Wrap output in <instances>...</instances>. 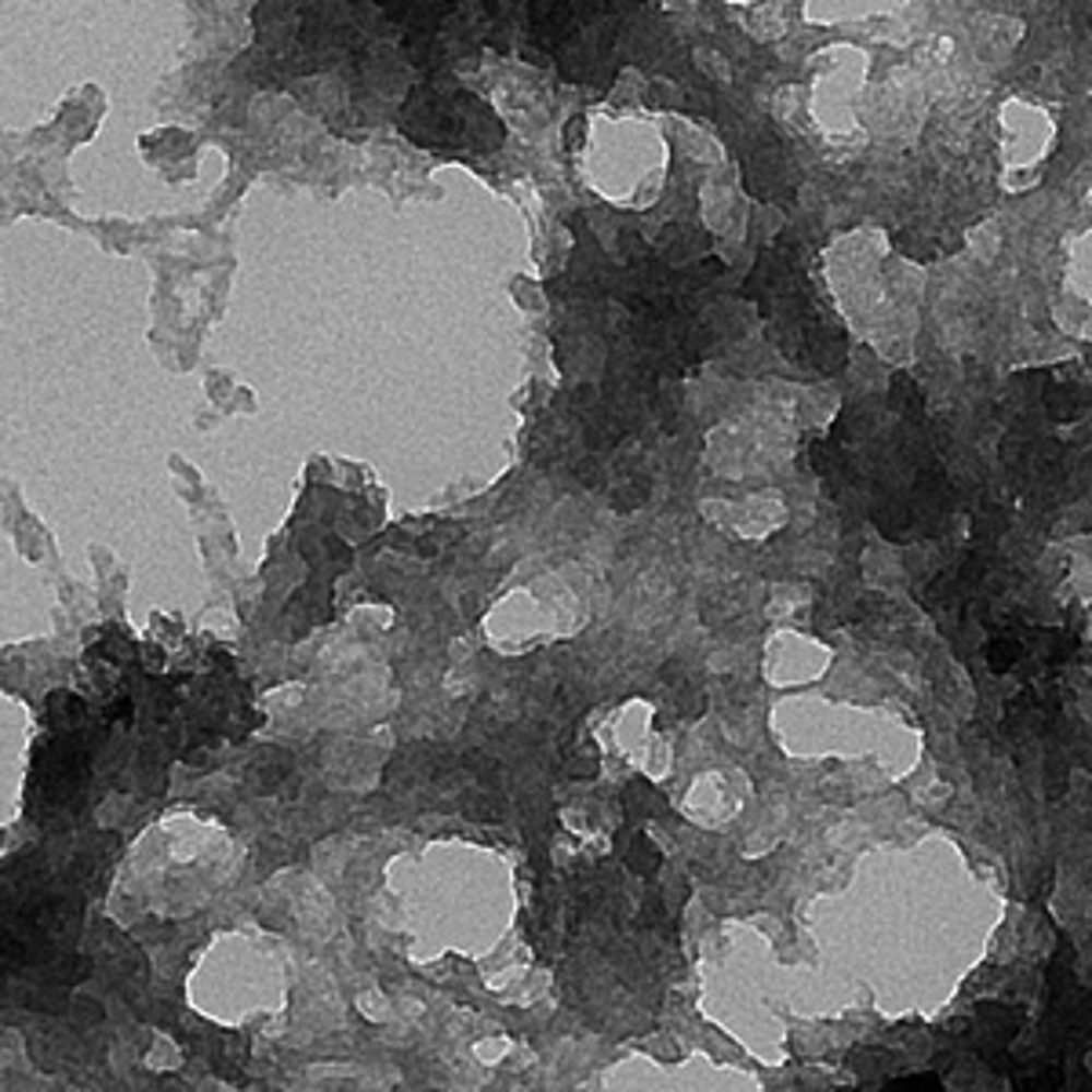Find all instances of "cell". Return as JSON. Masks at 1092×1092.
I'll return each instance as SVG.
<instances>
[{"label": "cell", "instance_id": "6da1fadb", "mask_svg": "<svg viewBox=\"0 0 1092 1092\" xmlns=\"http://www.w3.org/2000/svg\"><path fill=\"white\" fill-rule=\"evenodd\" d=\"M644 499H649V485H644V480H638V485H619L616 491H612V507H616L619 513L638 510Z\"/></svg>", "mask_w": 1092, "mask_h": 1092}, {"label": "cell", "instance_id": "3957f363", "mask_svg": "<svg viewBox=\"0 0 1092 1092\" xmlns=\"http://www.w3.org/2000/svg\"><path fill=\"white\" fill-rule=\"evenodd\" d=\"M892 245H895V251H903V256H911V259H928V256H933V248H928L925 240L917 245L914 234H895Z\"/></svg>", "mask_w": 1092, "mask_h": 1092}, {"label": "cell", "instance_id": "7a4b0ae2", "mask_svg": "<svg viewBox=\"0 0 1092 1092\" xmlns=\"http://www.w3.org/2000/svg\"><path fill=\"white\" fill-rule=\"evenodd\" d=\"M463 812H466V819H474V823H499V819H502V805L491 802V797H477V802H466L463 805Z\"/></svg>", "mask_w": 1092, "mask_h": 1092}, {"label": "cell", "instance_id": "277c9868", "mask_svg": "<svg viewBox=\"0 0 1092 1092\" xmlns=\"http://www.w3.org/2000/svg\"><path fill=\"white\" fill-rule=\"evenodd\" d=\"M572 470H575V477L583 480V485H590V488H597V485H601V466H594V463H590V459H586V463L572 466Z\"/></svg>", "mask_w": 1092, "mask_h": 1092}]
</instances>
